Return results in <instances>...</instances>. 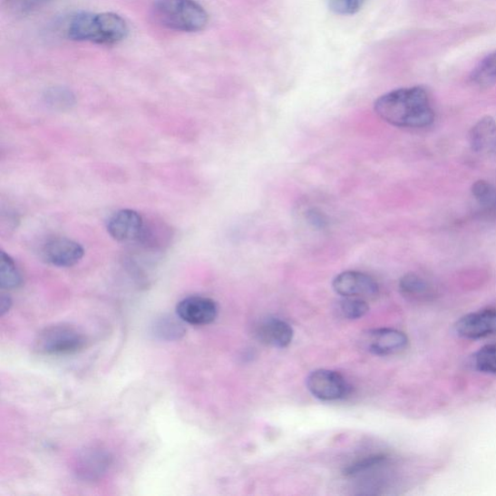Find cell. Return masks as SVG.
Wrapping results in <instances>:
<instances>
[{
  "instance_id": "6da1fadb",
  "label": "cell",
  "mask_w": 496,
  "mask_h": 496,
  "mask_svg": "<svg viewBox=\"0 0 496 496\" xmlns=\"http://www.w3.org/2000/svg\"><path fill=\"white\" fill-rule=\"evenodd\" d=\"M374 110L382 120L403 129H423L431 125L435 118L430 94L421 87L382 95L375 102Z\"/></svg>"
},
{
  "instance_id": "7a4b0ae2",
  "label": "cell",
  "mask_w": 496,
  "mask_h": 496,
  "mask_svg": "<svg viewBox=\"0 0 496 496\" xmlns=\"http://www.w3.org/2000/svg\"><path fill=\"white\" fill-rule=\"evenodd\" d=\"M130 34V26L112 12H83L69 21L66 35L70 40L112 46L121 44Z\"/></svg>"
},
{
  "instance_id": "3957f363",
  "label": "cell",
  "mask_w": 496,
  "mask_h": 496,
  "mask_svg": "<svg viewBox=\"0 0 496 496\" xmlns=\"http://www.w3.org/2000/svg\"><path fill=\"white\" fill-rule=\"evenodd\" d=\"M151 14L167 30L193 34L205 30L209 14L195 0H152Z\"/></svg>"
},
{
  "instance_id": "277c9868",
  "label": "cell",
  "mask_w": 496,
  "mask_h": 496,
  "mask_svg": "<svg viewBox=\"0 0 496 496\" xmlns=\"http://www.w3.org/2000/svg\"><path fill=\"white\" fill-rule=\"evenodd\" d=\"M87 345V336L69 324H56L41 330L34 339V349L42 355L68 356Z\"/></svg>"
},
{
  "instance_id": "5b68a950",
  "label": "cell",
  "mask_w": 496,
  "mask_h": 496,
  "mask_svg": "<svg viewBox=\"0 0 496 496\" xmlns=\"http://www.w3.org/2000/svg\"><path fill=\"white\" fill-rule=\"evenodd\" d=\"M306 386L316 398L325 402L345 399L350 391L346 379L329 370H318L310 374L306 379Z\"/></svg>"
},
{
  "instance_id": "8992f818",
  "label": "cell",
  "mask_w": 496,
  "mask_h": 496,
  "mask_svg": "<svg viewBox=\"0 0 496 496\" xmlns=\"http://www.w3.org/2000/svg\"><path fill=\"white\" fill-rule=\"evenodd\" d=\"M365 350L379 356H391L405 350L408 338L404 333L389 328L374 329L366 332L362 337Z\"/></svg>"
},
{
  "instance_id": "52a82bcc",
  "label": "cell",
  "mask_w": 496,
  "mask_h": 496,
  "mask_svg": "<svg viewBox=\"0 0 496 496\" xmlns=\"http://www.w3.org/2000/svg\"><path fill=\"white\" fill-rule=\"evenodd\" d=\"M144 229V219L139 212L130 209L115 212L107 223L108 233L120 243L140 242Z\"/></svg>"
},
{
  "instance_id": "ba28073f",
  "label": "cell",
  "mask_w": 496,
  "mask_h": 496,
  "mask_svg": "<svg viewBox=\"0 0 496 496\" xmlns=\"http://www.w3.org/2000/svg\"><path fill=\"white\" fill-rule=\"evenodd\" d=\"M334 290L342 297L374 299L379 287L374 278L361 272L348 271L339 274L333 281Z\"/></svg>"
},
{
  "instance_id": "9c48e42d",
  "label": "cell",
  "mask_w": 496,
  "mask_h": 496,
  "mask_svg": "<svg viewBox=\"0 0 496 496\" xmlns=\"http://www.w3.org/2000/svg\"><path fill=\"white\" fill-rule=\"evenodd\" d=\"M42 258L48 264L59 267L77 265L83 258V247L68 238H54L42 248Z\"/></svg>"
},
{
  "instance_id": "30bf717a",
  "label": "cell",
  "mask_w": 496,
  "mask_h": 496,
  "mask_svg": "<svg viewBox=\"0 0 496 496\" xmlns=\"http://www.w3.org/2000/svg\"><path fill=\"white\" fill-rule=\"evenodd\" d=\"M177 315L184 323L205 326L217 319L219 307L217 303L209 297L191 296L178 304Z\"/></svg>"
},
{
  "instance_id": "8fae6325",
  "label": "cell",
  "mask_w": 496,
  "mask_h": 496,
  "mask_svg": "<svg viewBox=\"0 0 496 496\" xmlns=\"http://www.w3.org/2000/svg\"><path fill=\"white\" fill-rule=\"evenodd\" d=\"M112 462L111 453L102 447L82 450L75 461V474L82 480L96 481L102 478Z\"/></svg>"
},
{
  "instance_id": "7c38bea8",
  "label": "cell",
  "mask_w": 496,
  "mask_h": 496,
  "mask_svg": "<svg viewBox=\"0 0 496 496\" xmlns=\"http://www.w3.org/2000/svg\"><path fill=\"white\" fill-rule=\"evenodd\" d=\"M459 336L469 339H479L496 333V309L488 308L470 314L456 325Z\"/></svg>"
},
{
  "instance_id": "4fadbf2b",
  "label": "cell",
  "mask_w": 496,
  "mask_h": 496,
  "mask_svg": "<svg viewBox=\"0 0 496 496\" xmlns=\"http://www.w3.org/2000/svg\"><path fill=\"white\" fill-rule=\"evenodd\" d=\"M470 143L472 151L480 157L496 159V122L491 117L481 119L472 127Z\"/></svg>"
},
{
  "instance_id": "5bb4252c",
  "label": "cell",
  "mask_w": 496,
  "mask_h": 496,
  "mask_svg": "<svg viewBox=\"0 0 496 496\" xmlns=\"http://www.w3.org/2000/svg\"><path fill=\"white\" fill-rule=\"evenodd\" d=\"M257 336L265 345L285 348L292 343L294 331L286 321L279 318H267L259 324Z\"/></svg>"
},
{
  "instance_id": "9a60e30c",
  "label": "cell",
  "mask_w": 496,
  "mask_h": 496,
  "mask_svg": "<svg viewBox=\"0 0 496 496\" xmlns=\"http://www.w3.org/2000/svg\"><path fill=\"white\" fill-rule=\"evenodd\" d=\"M400 290L411 301H427L433 295L431 282L416 274L405 275L400 281Z\"/></svg>"
},
{
  "instance_id": "2e32d148",
  "label": "cell",
  "mask_w": 496,
  "mask_h": 496,
  "mask_svg": "<svg viewBox=\"0 0 496 496\" xmlns=\"http://www.w3.org/2000/svg\"><path fill=\"white\" fill-rule=\"evenodd\" d=\"M186 328L173 316H163L151 326V333L155 338L164 342H175L186 335Z\"/></svg>"
},
{
  "instance_id": "e0dca14e",
  "label": "cell",
  "mask_w": 496,
  "mask_h": 496,
  "mask_svg": "<svg viewBox=\"0 0 496 496\" xmlns=\"http://www.w3.org/2000/svg\"><path fill=\"white\" fill-rule=\"evenodd\" d=\"M472 81L481 89L492 87L496 83V51L488 54L473 70Z\"/></svg>"
},
{
  "instance_id": "ac0fdd59",
  "label": "cell",
  "mask_w": 496,
  "mask_h": 496,
  "mask_svg": "<svg viewBox=\"0 0 496 496\" xmlns=\"http://www.w3.org/2000/svg\"><path fill=\"white\" fill-rule=\"evenodd\" d=\"M23 277L19 268L10 255L2 252V265H0V287L5 290H13L22 286Z\"/></svg>"
},
{
  "instance_id": "d6986e66",
  "label": "cell",
  "mask_w": 496,
  "mask_h": 496,
  "mask_svg": "<svg viewBox=\"0 0 496 496\" xmlns=\"http://www.w3.org/2000/svg\"><path fill=\"white\" fill-rule=\"evenodd\" d=\"M335 310L340 318L355 320L364 317L370 307L364 299L344 297V299L336 304Z\"/></svg>"
},
{
  "instance_id": "ffe728a7",
  "label": "cell",
  "mask_w": 496,
  "mask_h": 496,
  "mask_svg": "<svg viewBox=\"0 0 496 496\" xmlns=\"http://www.w3.org/2000/svg\"><path fill=\"white\" fill-rule=\"evenodd\" d=\"M53 2L54 0H5V8L11 16L26 17Z\"/></svg>"
},
{
  "instance_id": "44dd1931",
  "label": "cell",
  "mask_w": 496,
  "mask_h": 496,
  "mask_svg": "<svg viewBox=\"0 0 496 496\" xmlns=\"http://www.w3.org/2000/svg\"><path fill=\"white\" fill-rule=\"evenodd\" d=\"M45 103L55 110H65L73 107L76 97L73 92L64 87H52L44 92Z\"/></svg>"
},
{
  "instance_id": "7402d4cb",
  "label": "cell",
  "mask_w": 496,
  "mask_h": 496,
  "mask_svg": "<svg viewBox=\"0 0 496 496\" xmlns=\"http://www.w3.org/2000/svg\"><path fill=\"white\" fill-rule=\"evenodd\" d=\"M472 194L478 204L489 210H496V189L488 181L479 180L473 184Z\"/></svg>"
},
{
  "instance_id": "603a6c76",
  "label": "cell",
  "mask_w": 496,
  "mask_h": 496,
  "mask_svg": "<svg viewBox=\"0 0 496 496\" xmlns=\"http://www.w3.org/2000/svg\"><path fill=\"white\" fill-rule=\"evenodd\" d=\"M473 363L479 372L496 374V345L481 348L475 354Z\"/></svg>"
},
{
  "instance_id": "cb8c5ba5",
  "label": "cell",
  "mask_w": 496,
  "mask_h": 496,
  "mask_svg": "<svg viewBox=\"0 0 496 496\" xmlns=\"http://www.w3.org/2000/svg\"><path fill=\"white\" fill-rule=\"evenodd\" d=\"M387 459L388 458L385 455H373L370 457H366L350 464L345 471V474L347 476L359 475L385 463Z\"/></svg>"
},
{
  "instance_id": "d4e9b609",
  "label": "cell",
  "mask_w": 496,
  "mask_h": 496,
  "mask_svg": "<svg viewBox=\"0 0 496 496\" xmlns=\"http://www.w3.org/2000/svg\"><path fill=\"white\" fill-rule=\"evenodd\" d=\"M329 8L337 15L349 16L358 13L365 0H327Z\"/></svg>"
},
{
  "instance_id": "484cf974",
  "label": "cell",
  "mask_w": 496,
  "mask_h": 496,
  "mask_svg": "<svg viewBox=\"0 0 496 496\" xmlns=\"http://www.w3.org/2000/svg\"><path fill=\"white\" fill-rule=\"evenodd\" d=\"M11 306H12L11 297L6 294H3V297H2V316H5L8 313Z\"/></svg>"
}]
</instances>
